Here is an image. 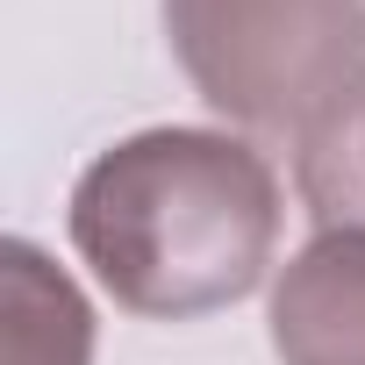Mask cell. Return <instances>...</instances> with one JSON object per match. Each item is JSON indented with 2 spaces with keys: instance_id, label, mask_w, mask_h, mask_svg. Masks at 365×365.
Instances as JSON below:
<instances>
[{
  "instance_id": "3",
  "label": "cell",
  "mask_w": 365,
  "mask_h": 365,
  "mask_svg": "<svg viewBox=\"0 0 365 365\" xmlns=\"http://www.w3.org/2000/svg\"><path fill=\"white\" fill-rule=\"evenodd\" d=\"M279 365H365V222L315 230L272 279Z\"/></svg>"
},
{
  "instance_id": "5",
  "label": "cell",
  "mask_w": 365,
  "mask_h": 365,
  "mask_svg": "<svg viewBox=\"0 0 365 365\" xmlns=\"http://www.w3.org/2000/svg\"><path fill=\"white\" fill-rule=\"evenodd\" d=\"M294 187L322 230L365 222V86L294 150Z\"/></svg>"
},
{
  "instance_id": "4",
  "label": "cell",
  "mask_w": 365,
  "mask_h": 365,
  "mask_svg": "<svg viewBox=\"0 0 365 365\" xmlns=\"http://www.w3.org/2000/svg\"><path fill=\"white\" fill-rule=\"evenodd\" d=\"M0 365H93V308L29 237L0 244Z\"/></svg>"
},
{
  "instance_id": "2",
  "label": "cell",
  "mask_w": 365,
  "mask_h": 365,
  "mask_svg": "<svg viewBox=\"0 0 365 365\" xmlns=\"http://www.w3.org/2000/svg\"><path fill=\"white\" fill-rule=\"evenodd\" d=\"M165 43L222 122L301 150L365 86V0H165Z\"/></svg>"
},
{
  "instance_id": "1",
  "label": "cell",
  "mask_w": 365,
  "mask_h": 365,
  "mask_svg": "<svg viewBox=\"0 0 365 365\" xmlns=\"http://www.w3.org/2000/svg\"><path fill=\"white\" fill-rule=\"evenodd\" d=\"M279 172L230 129H136L72 179V251L101 294L150 322L251 301L279 251Z\"/></svg>"
}]
</instances>
